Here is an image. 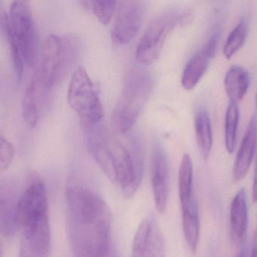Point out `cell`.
<instances>
[{
	"label": "cell",
	"mask_w": 257,
	"mask_h": 257,
	"mask_svg": "<svg viewBox=\"0 0 257 257\" xmlns=\"http://www.w3.org/2000/svg\"><path fill=\"white\" fill-rule=\"evenodd\" d=\"M240 110L235 103H229L225 117V145L230 154L234 153L237 141Z\"/></svg>",
	"instance_id": "obj_23"
},
{
	"label": "cell",
	"mask_w": 257,
	"mask_h": 257,
	"mask_svg": "<svg viewBox=\"0 0 257 257\" xmlns=\"http://www.w3.org/2000/svg\"><path fill=\"white\" fill-rule=\"evenodd\" d=\"M151 184L156 210L165 213L169 196V165L165 147L159 140L152 147Z\"/></svg>",
	"instance_id": "obj_11"
},
{
	"label": "cell",
	"mask_w": 257,
	"mask_h": 257,
	"mask_svg": "<svg viewBox=\"0 0 257 257\" xmlns=\"http://www.w3.org/2000/svg\"><path fill=\"white\" fill-rule=\"evenodd\" d=\"M48 91L49 90L34 73L25 90L22 101V117L28 128H34L38 124L42 106Z\"/></svg>",
	"instance_id": "obj_13"
},
{
	"label": "cell",
	"mask_w": 257,
	"mask_h": 257,
	"mask_svg": "<svg viewBox=\"0 0 257 257\" xmlns=\"http://www.w3.org/2000/svg\"><path fill=\"white\" fill-rule=\"evenodd\" d=\"M252 201L257 203V156L255 160V170H254L253 183H252Z\"/></svg>",
	"instance_id": "obj_27"
},
{
	"label": "cell",
	"mask_w": 257,
	"mask_h": 257,
	"mask_svg": "<svg viewBox=\"0 0 257 257\" xmlns=\"http://www.w3.org/2000/svg\"><path fill=\"white\" fill-rule=\"evenodd\" d=\"M131 257H165V239L155 218H147L140 224Z\"/></svg>",
	"instance_id": "obj_12"
},
{
	"label": "cell",
	"mask_w": 257,
	"mask_h": 257,
	"mask_svg": "<svg viewBox=\"0 0 257 257\" xmlns=\"http://www.w3.org/2000/svg\"><path fill=\"white\" fill-rule=\"evenodd\" d=\"M17 222L22 231V241L45 252L51 248L50 221L47 189L37 173L28 176L18 201Z\"/></svg>",
	"instance_id": "obj_3"
},
{
	"label": "cell",
	"mask_w": 257,
	"mask_h": 257,
	"mask_svg": "<svg viewBox=\"0 0 257 257\" xmlns=\"http://www.w3.org/2000/svg\"><path fill=\"white\" fill-rule=\"evenodd\" d=\"M82 7L92 12L93 14L98 19L99 22L106 25L110 22L116 12L118 2L115 1H82Z\"/></svg>",
	"instance_id": "obj_24"
},
{
	"label": "cell",
	"mask_w": 257,
	"mask_h": 257,
	"mask_svg": "<svg viewBox=\"0 0 257 257\" xmlns=\"http://www.w3.org/2000/svg\"><path fill=\"white\" fill-rule=\"evenodd\" d=\"M250 257H257V227L255 228L252 236V249Z\"/></svg>",
	"instance_id": "obj_28"
},
{
	"label": "cell",
	"mask_w": 257,
	"mask_h": 257,
	"mask_svg": "<svg viewBox=\"0 0 257 257\" xmlns=\"http://www.w3.org/2000/svg\"><path fill=\"white\" fill-rule=\"evenodd\" d=\"M87 147L99 168L125 198L138 192L144 176L143 147L138 138L128 146L117 139L101 123L85 127Z\"/></svg>",
	"instance_id": "obj_2"
},
{
	"label": "cell",
	"mask_w": 257,
	"mask_h": 257,
	"mask_svg": "<svg viewBox=\"0 0 257 257\" xmlns=\"http://www.w3.org/2000/svg\"><path fill=\"white\" fill-rule=\"evenodd\" d=\"M66 225L76 257H103L115 248L110 209L100 195L86 186L73 183L67 188Z\"/></svg>",
	"instance_id": "obj_1"
},
{
	"label": "cell",
	"mask_w": 257,
	"mask_h": 257,
	"mask_svg": "<svg viewBox=\"0 0 257 257\" xmlns=\"http://www.w3.org/2000/svg\"><path fill=\"white\" fill-rule=\"evenodd\" d=\"M103 257H118V255L115 248H114L112 250H111L109 253L106 254V255H105Z\"/></svg>",
	"instance_id": "obj_30"
},
{
	"label": "cell",
	"mask_w": 257,
	"mask_h": 257,
	"mask_svg": "<svg viewBox=\"0 0 257 257\" xmlns=\"http://www.w3.org/2000/svg\"><path fill=\"white\" fill-rule=\"evenodd\" d=\"M146 8V3L141 0L118 2L111 32L114 43L125 45L135 39L142 25Z\"/></svg>",
	"instance_id": "obj_9"
},
{
	"label": "cell",
	"mask_w": 257,
	"mask_h": 257,
	"mask_svg": "<svg viewBox=\"0 0 257 257\" xmlns=\"http://www.w3.org/2000/svg\"><path fill=\"white\" fill-rule=\"evenodd\" d=\"M78 51L79 46L75 37L57 34L47 37L34 73L48 90L66 76L74 64Z\"/></svg>",
	"instance_id": "obj_5"
},
{
	"label": "cell",
	"mask_w": 257,
	"mask_h": 257,
	"mask_svg": "<svg viewBox=\"0 0 257 257\" xmlns=\"http://www.w3.org/2000/svg\"><path fill=\"white\" fill-rule=\"evenodd\" d=\"M46 254L28 246L26 243H21L19 257H48Z\"/></svg>",
	"instance_id": "obj_26"
},
{
	"label": "cell",
	"mask_w": 257,
	"mask_h": 257,
	"mask_svg": "<svg viewBox=\"0 0 257 257\" xmlns=\"http://www.w3.org/2000/svg\"><path fill=\"white\" fill-rule=\"evenodd\" d=\"M9 17L12 31L19 43L24 61L28 65H33L35 62L37 41L29 2L25 0L13 1L10 6Z\"/></svg>",
	"instance_id": "obj_8"
},
{
	"label": "cell",
	"mask_w": 257,
	"mask_h": 257,
	"mask_svg": "<svg viewBox=\"0 0 257 257\" xmlns=\"http://www.w3.org/2000/svg\"><path fill=\"white\" fill-rule=\"evenodd\" d=\"M15 156V148L13 144L1 136L0 139V171H7L12 165Z\"/></svg>",
	"instance_id": "obj_25"
},
{
	"label": "cell",
	"mask_w": 257,
	"mask_h": 257,
	"mask_svg": "<svg viewBox=\"0 0 257 257\" xmlns=\"http://www.w3.org/2000/svg\"><path fill=\"white\" fill-rule=\"evenodd\" d=\"M195 132L197 144L201 157L204 160L208 159L213 146V134L211 122L208 112L204 107L198 108L195 112Z\"/></svg>",
	"instance_id": "obj_19"
},
{
	"label": "cell",
	"mask_w": 257,
	"mask_h": 257,
	"mask_svg": "<svg viewBox=\"0 0 257 257\" xmlns=\"http://www.w3.org/2000/svg\"><path fill=\"white\" fill-rule=\"evenodd\" d=\"M222 28L215 24L202 47L190 58L185 66L181 78L182 86L192 91L199 83L208 69L210 60L214 57L220 39Z\"/></svg>",
	"instance_id": "obj_10"
},
{
	"label": "cell",
	"mask_w": 257,
	"mask_h": 257,
	"mask_svg": "<svg viewBox=\"0 0 257 257\" xmlns=\"http://www.w3.org/2000/svg\"><path fill=\"white\" fill-rule=\"evenodd\" d=\"M255 108H256L257 110V94H255Z\"/></svg>",
	"instance_id": "obj_31"
},
{
	"label": "cell",
	"mask_w": 257,
	"mask_h": 257,
	"mask_svg": "<svg viewBox=\"0 0 257 257\" xmlns=\"http://www.w3.org/2000/svg\"><path fill=\"white\" fill-rule=\"evenodd\" d=\"M229 219L231 240L237 246H241L246 239L249 222L247 198L244 189H240L231 201Z\"/></svg>",
	"instance_id": "obj_15"
},
{
	"label": "cell",
	"mask_w": 257,
	"mask_h": 257,
	"mask_svg": "<svg viewBox=\"0 0 257 257\" xmlns=\"http://www.w3.org/2000/svg\"><path fill=\"white\" fill-rule=\"evenodd\" d=\"M153 85V76L147 70L133 67L127 72L111 116L114 135H126L132 130L150 99Z\"/></svg>",
	"instance_id": "obj_4"
},
{
	"label": "cell",
	"mask_w": 257,
	"mask_h": 257,
	"mask_svg": "<svg viewBox=\"0 0 257 257\" xmlns=\"http://www.w3.org/2000/svg\"><path fill=\"white\" fill-rule=\"evenodd\" d=\"M100 93V84L91 80L85 67H78L69 84L67 101L83 128L101 123L103 109Z\"/></svg>",
	"instance_id": "obj_6"
},
{
	"label": "cell",
	"mask_w": 257,
	"mask_h": 257,
	"mask_svg": "<svg viewBox=\"0 0 257 257\" xmlns=\"http://www.w3.org/2000/svg\"><path fill=\"white\" fill-rule=\"evenodd\" d=\"M178 189L180 205L195 198L193 188V165L188 153L183 154L178 173Z\"/></svg>",
	"instance_id": "obj_20"
},
{
	"label": "cell",
	"mask_w": 257,
	"mask_h": 257,
	"mask_svg": "<svg viewBox=\"0 0 257 257\" xmlns=\"http://www.w3.org/2000/svg\"><path fill=\"white\" fill-rule=\"evenodd\" d=\"M0 18H1V28L3 30L6 40L10 46V53H11L12 61L13 62L15 72L18 81L22 80L24 72V59L19 48L17 40L15 37L10 26V17L7 12L4 9L0 10Z\"/></svg>",
	"instance_id": "obj_21"
},
{
	"label": "cell",
	"mask_w": 257,
	"mask_h": 257,
	"mask_svg": "<svg viewBox=\"0 0 257 257\" xmlns=\"http://www.w3.org/2000/svg\"><path fill=\"white\" fill-rule=\"evenodd\" d=\"M182 222L185 240L189 249L195 255L200 237L199 209L198 201L181 207Z\"/></svg>",
	"instance_id": "obj_18"
},
{
	"label": "cell",
	"mask_w": 257,
	"mask_h": 257,
	"mask_svg": "<svg viewBox=\"0 0 257 257\" xmlns=\"http://www.w3.org/2000/svg\"><path fill=\"white\" fill-rule=\"evenodd\" d=\"M249 34V25L246 18H240L234 29L231 31L223 47V55L229 60L242 49Z\"/></svg>",
	"instance_id": "obj_22"
},
{
	"label": "cell",
	"mask_w": 257,
	"mask_h": 257,
	"mask_svg": "<svg viewBox=\"0 0 257 257\" xmlns=\"http://www.w3.org/2000/svg\"><path fill=\"white\" fill-rule=\"evenodd\" d=\"M235 257H246V249L244 247V246H242L240 250L239 251L238 253L236 255Z\"/></svg>",
	"instance_id": "obj_29"
},
{
	"label": "cell",
	"mask_w": 257,
	"mask_h": 257,
	"mask_svg": "<svg viewBox=\"0 0 257 257\" xmlns=\"http://www.w3.org/2000/svg\"><path fill=\"white\" fill-rule=\"evenodd\" d=\"M256 140L257 117L255 115L249 120V124L234 161L232 170V179L235 183L243 180L249 171V167L255 153Z\"/></svg>",
	"instance_id": "obj_14"
},
{
	"label": "cell",
	"mask_w": 257,
	"mask_h": 257,
	"mask_svg": "<svg viewBox=\"0 0 257 257\" xmlns=\"http://www.w3.org/2000/svg\"><path fill=\"white\" fill-rule=\"evenodd\" d=\"M250 75L241 66H232L225 73L224 88L230 103L237 104L243 100L250 85Z\"/></svg>",
	"instance_id": "obj_17"
},
{
	"label": "cell",
	"mask_w": 257,
	"mask_h": 257,
	"mask_svg": "<svg viewBox=\"0 0 257 257\" xmlns=\"http://www.w3.org/2000/svg\"><path fill=\"white\" fill-rule=\"evenodd\" d=\"M190 16L186 12L170 10L161 13L149 24L139 40L135 52L138 64L152 65L160 56L170 33L179 25L186 23Z\"/></svg>",
	"instance_id": "obj_7"
},
{
	"label": "cell",
	"mask_w": 257,
	"mask_h": 257,
	"mask_svg": "<svg viewBox=\"0 0 257 257\" xmlns=\"http://www.w3.org/2000/svg\"><path fill=\"white\" fill-rule=\"evenodd\" d=\"M19 198L14 188L9 183H2L0 189V225L5 237H11L18 228L17 208Z\"/></svg>",
	"instance_id": "obj_16"
}]
</instances>
